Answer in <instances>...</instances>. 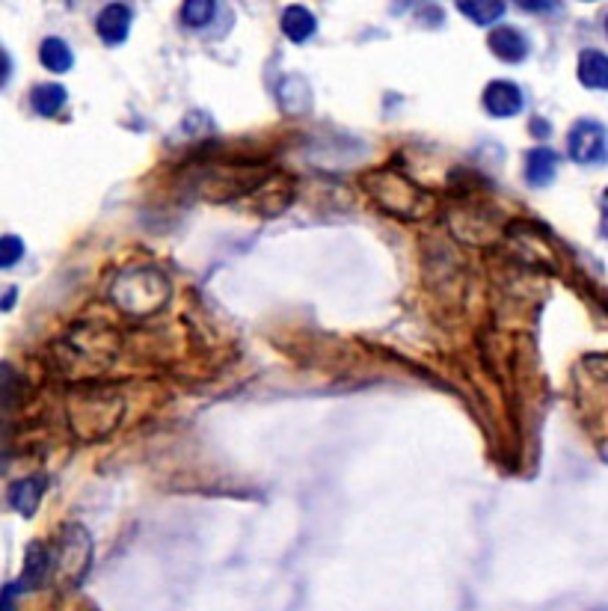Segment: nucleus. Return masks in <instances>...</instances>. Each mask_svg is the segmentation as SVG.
<instances>
[{
  "label": "nucleus",
  "instance_id": "obj_3",
  "mask_svg": "<svg viewBox=\"0 0 608 611\" xmlns=\"http://www.w3.org/2000/svg\"><path fill=\"white\" fill-rule=\"evenodd\" d=\"M69 413H72V425L81 437H104L116 428V422L122 416V401L110 398V395L87 392L84 410H69Z\"/></svg>",
  "mask_w": 608,
  "mask_h": 611
},
{
  "label": "nucleus",
  "instance_id": "obj_7",
  "mask_svg": "<svg viewBox=\"0 0 608 611\" xmlns=\"http://www.w3.org/2000/svg\"><path fill=\"white\" fill-rule=\"evenodd\" d=\"M525 104V95L517 84L511 81H493L490 87L484 89V107L499 116V119H508V116H517Z\"/></svg>",
  "mask_w": 608,
  "mask_h": 611
},
{
  "label": "nucleus",
  "instance_id": "obj_11",
  "mask_svg": "<svg viewBox=\"0 0 608 611\" xmlns=\"http://www.w3.org/2000/svg\"><path fill=\"white\" fill-rule=\"evenodd\" d=\"M555 170H558V155L552 149H534L528 152L525 158V178L537 187L549 184L555 178Z\"/></svg>",
  "mask_w": 608,
  "mask_h": 611
},
{
  "label": "nucleus",
  "instance_id": "obj_8",
  "mask_svg": "<svg viewBox=\"0 0 608 611\" xmlns=\"http://www.w3.org/2000/svg\"><path fill=\"white\" fill-rule=\"evenodd\" d=\"M487 45H490V51H493L502 63H520V60L528 57V39L522 36L520 30H514V27H499V30H493L490 39H487Z\"/></svg>",
  "mask_w": 608,
  "mask_h": 611
},
{
  "label": "nucleus",
  "instance_id": "obj_10",
  "mask_svg": "<svg viewBox=\"0 0 608 611\" xmlns=\"http://www.w3.org/2000/svg\"><path fill=\"white\" fill-rule=\"evenodd\" d=\"M315 30H318V21H315V15H312L306 6H288V9H285V15H282V33H285L291 42H306Z\"/></svg>",
  "mask_w": 608,
  "mask_h": 611
},
{
  "label": "nucleus",
  "instance_id": "obj_5",
  "mask_svg": "<svg viewBox=\"0 0 608 611\" xmlns=\"http://www.w3.org/2000/svg\"><path fill=\"white\" fill-rule=\"evenodd\" d=\"M567 152L576 164H603L606 161V128L597 119H582L570 128Z\"/></svg>",
  "mask_w": 608,
  "mask_h": 611
},
{
  "label": "nucleus",
  "instance_id": "obj_19",
  "mask_svg": "<svg viewBox=\"0 0 608 611\" xmlns=\"http://www.w3.org/2000/svg\"><path fill=\"white\" fill-rule=\"evenodd\" d=\"M9 78V60H6V54H0V84Z\"/></svg>",
  "mask_w": 608,
  "mask_h": 611
},
{
  "label": "nucleus",
  "instance_id": "obj_1",
  "mask_svg": "<svg viewBox=\"0 0 608 611\" xmlns=\"http://www.w3.org/2000/svg\"><path fill=\"white\" fill-rule=\"evenodd\" d=\"M170 279L155 267H134L113 279L110 300L131 318H149L170 303Z\"/></svg>",
  "mask_w": 608,
  "mask_h": 611
},
{
  "label": "nucleus",
  "instance_id": "obj_12",
  "mask_svg": "<svg viewBox=\"0 0 608 611\" xmlns=\"http://www.w3.org/2000/svg\"><path fill=\"white\" fill-rule=\"evenodd\" d=\"M42 499V478H24L18 484H12L9 490V502L15 511H21L24 517H33Z\"/></svg>",
  "mask_w": 608,
  "mask_h": 611
},
{
  "label": "nucleus",
  "instance_id": "obj_15",
  "mask_svg": "<svg viewBox=\"0 0 608 611\" xmlns=\"http://www.w3.org/2000/svg\"><path fill=\"white\" fill-rule=\"evenodd\" d=\"M457 9H460L466 18H472L475 24H490V21H496V18H502V15H505V3H478V0H463V3H457Z\"/></svg>",
  "mask_w": 608,
  "mask_h": 611
},
{
  "label": "nucleus",
  "instance_id": "obj_16",
  "mask_svg": "<svg viewBox=\"0 0 608 611\" xmlns=\"http://www.w3.org/2000/svg\"><path fill=\"white\" fill-rule=\"evenodd\" d=\"M214 3L211 0H187L184 6H181V21L187 24V27H205L211 18H214Z\"/></svg>",
  "mask_w": 608,
  "mask_h": 611
},
{
  "label": "nucleus",
  "instance_id": "obj_13",
  "mask_svg": "<svg viewBox=\"0 0 608 611\" xmlns=\"http://www.w3.org/2000/svg\"><path fill=\"white\" fill-rule=\"evenodd\" d=\"M39 60H42V66H45L48 72H69L75 57H72V48H69L63 39L48 36V39L42 42V48H39Z\"/></svg>",
  "mask_w": 608,
  "mask_h": 611
},
{
  "label": "nucleus",
  "instance_id": "obj_6",
  "mask_svg": "<svg viewBox=\"0 0 608 611\" xmlns=\"http://www.w3.org/2000/svg\"><path fill=\"white\" fill-rule=\"evenodd\" d=\"M131 21H134L131 6H125V3H110V6L101 9V15H98V21H95V30H98V36H101L107 45H119V42H125V36H128V30H131Z\"/></svg>",
  "mask_w": 608,
  "mask_h": 611
},
{
  "label": "nucleus",
  "instance_id": "obj_14",
  "mask_svg": "<svg viewBox=\"0 0 608 611\" xmlns=\"http://www.w3.org/2000/svg\"><path fill=\"white\" fill-rule=\"evenodd\" d=\"M30 104L39 116H57L60 107L66 104V89L60 84H39L30 92Z\"/></svg>",
  "mask_w": 608,
  "mask_h": 611
},
{
  "label": "nucleus",
  "instance_id": "obj_2",
  "mask_svg": "<svg viewBox=\"0 0 608 611\" xmlns=\"http://www.w3.org/2000/svg\"><path fill=\"white\" fill-rule=\"evenodd\" d=\"M365 190L377 199L383 211H389L398 220H422L434 208V196L401 173L380 170L365 175Z\"/></svg>",
  "mask_w": 608,
  "mask_h": 611
},
{
  "label": "nucleus",
  "instance_id": "obj_4",
  "mask_svg": "<svg viewBox=\"0 0 608 611\" xmlns=\"http://www.w3.org/2000/svg\"><path fill=\"white\" fill-rule=\"evenodd\" d=\"M89 567V537L81 528H66V534L60 537V552L51 555V570L66 579L69 585H78L81 576Z\"/></svg>",
  "mask_w": 608,
  "mask_h": 611
},
{
  "label": "nucleus",
  "instance_id": "obj_17",
  "mask_svg": "<svg viewBox=\"0 0 608 611\" xmlns=\"http://www.w3.org/2000/svg\"><path fill=\"white\" fill-rule=\"evenodd\" d=\"M21 256H24V241L15 238V235H3V238H0V270L18 264L21 262Z\"/></svg>",
  "mask_w": 608,
  "mask_h": 611
},
{
  "label": "nucleus",
  "instance_id": "obj_9",
  "mask_svg": "<svg viewBox=\"0 0 608 611\" xmlns=\"http://www.w3.org/2000/svg\"><path fill=\"white\" fill-rule=\"evenodd\" d=\"M579 81L591 89H606L608 87V60L603 51H582L579 57Z\"/></svg>",
  "mask_w": 608,
  "mask_h": 611
},
{
  "label": "nucleus",
  "instance_id": "obj_18",
  "mask_svg": "<svg viewBox=\"0 0 608 611\" xmlns=\"http://www.w3.org/2000/svg\"><path fill=\"white\" fill-rule=\"evenodd\" d=\"M12 594H15V585L3 588V594H0V611H12Z\"/></svg>",
  "mask_w": 608,
  "mask_h": 611
}]
</instances>
